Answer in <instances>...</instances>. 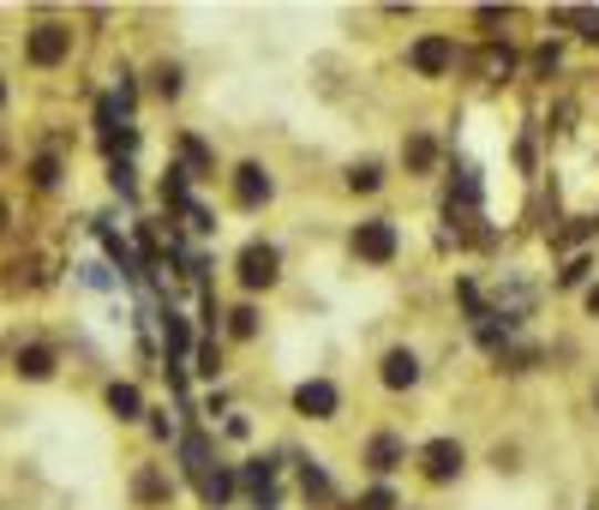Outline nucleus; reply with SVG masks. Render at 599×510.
Instances as JSON below:
<instances>
[{"instance_id":"1","label":"nucleus","mask_w":599,"mask_h":510,"mask_svg":"<svg viewBox=\"0 0 599 510\" xmlns=\"http://www.w3.org/2000/svg\"><path fill=\"white\" fill-rule=\"evenodd\" d=\"M354 253L366 258V265H390V258H396V223H384V216L360 223L354 228Z\"/></svg>"},{"instance_id":"2","label":"nucleus","mask_w":599,"mask_h":510,"mask_svg":"<svg viewBox=\"0 0 599 510\" xmlns=\"http://www.w3.org/2000/svg\"><path fill=\"white\" fill-rule=\"evenodd\" d=\"M24 54H31V67H61L72 54V31L66 24H37L31 42H24Z\"/></svg>"},{"instance_id":"3","label":"nucleus","mask_w":599,"mask_h":510,"mask_svg":"<svg viewBox=\"0 0 599 510\" xmlns=\"http://www.w3.org/2000/svg\"><path fill=\"white\" fill-rule=\"evenodd\" d=\"M270 193H276V181L258 163H240L234 169V204L240 211H258V204H270Z\"/></svg>"},{"instance_id":"4","label":"nucleus","mask_w":599,"mask_h":510,"mask_svg":"<svg viewBox=\"0 0 599 510\" xmlns=\"http://www.w3.org/2000/svg\"><path fill=\"white\" fill-rule=\"evenodd\" d=\"M276 276H282V258H276V246H246V253H240V283L246 288H270L276 283Z\"/></svg>"},{"instance_id":"5","label":"nucleus","mask_w":599,"mask_h":510,"mask_svg":"<svg viewBox=\"0 0 599 510\" xmlns=\"http://www.w3.org/2000/svg\"><path fill=\"white\" fill-rule=\"evenodd\" d=\"M462 445L456 439H432L426 450H420V469H426V480H456L462 475Z\"/></svg>"},{"instance_id":"6","label":"nucleus","mask_w":599,"mask_h":510,"mask_svg":"<svg viewBox=\"0 0 599 510\" xmlns=\"http://www.w3.org/2000/svg\"><path fill=\"white\" fill-rule=\"evenodd\" d=\"M456 67V42L450 37H420L414 42V72H426V79H437V72Z\"/></svg>"},{"instance_id":"7","label":"nucleus","mask_w":599,"mask_h":510,"mask_svg":"<svg viewBox=\"0 0 599 510\" xmlns=\"http://www.w3.org/2000/svg\"><path fill=\"white\" fill-rule=\"evenodd\" d=\"M295 408L306 420H330L335 415V385L330 378H306V385L295 390Z\"/></svg>"},{"instance_id":"8","label":"nucleus","mask_w":599,"mask_h":510,"mask_svg":"<svg viewBox=\"0 0 599 510\" xmlns=\"http://www.w3.org/2000/svg\"><path fill=\"white\" fill-rule=\"evenodd\" d=\"M384 385L390 390H414L420 385V360L407 355V348H390V355H384Z\"/></svg>"},{"instance_id":"9","label":"nucleus","mask_w":599,"mask_h":510,"mask_svg":"<svg viewBox=\"0 0 599 510\" xmlns=\"http://www.w3.org/2000/svg\"><path fill=\"white\" fill-rule=\"evenodd\" d=\"M198 480V492H204V504H228V492H234V475H223V469H204V475H193Z\"/></svg>"},{"instance_id":"10","label":"nucleus","mask_w":599,"mask_h":510,"mask_svg":"<svg viewBox=\"0 0 599 510\" xmlns=\"http://www.w3.org/2000/svg\"><path fill=\"white\" fill-rule=\"evenodd\" d=\"M366 462H372L378 475H384V469H396V462H402V439H390V432H384V439H372Z\"/></svg>"},{"instance_id":"11","label":"nucleus","mask_w":599,"mask_h":510,"mask_svg":"<svg viewBox=\"0 0 599 510\" xmlns=\"http://www.w3.org/2000/svg\"><path fill=\"white\" fill-rule=\"evenodd\" d=\"M109 408H114L121 420H138V415H144V402H138L133 385H109Z\"/></svg>"},{"instance_id":"12","label":"nucleus","mask_w":599,"mask_h":510,"mask_svg":"<svg viewBox=\"0 0 599 510\" xmlns=\"http://www.w3.org/2000/svg\"><path fill=\"white\" fill-rule=\"evenodd\" d=\"M19 373L24 378H49L54 373V355H49V348H19Z\"/></svg>"},{"instance_id":"13","label":"nucleus","mask_w":599,"mask_h":510,"mask_svg":"<svg viewBox=\"0 0 599 510\" xmlns=\"http://www.w3.org/2000/svg\"><path fill=\"white\" fill-rule=\"evenodd\" d=\"M163 337H168V360H180L186 348H193V337H186V325H180V313L163 318Z\"/></svg>"},{"instance_id":"14","label":"nucleus","mask_w":599,"mask_h":510,"mask_svg":"<svg viewBox=\"0 0 599 510\" xmlns=\"http://www.w3.org/2000/svg\"><path fill=\"white\" fill-rule=\"evenodd\" d=\"M558 24H581V37L599 42V12H581V7H558Z\"/></svg>"},{"instance_id":"15","label":"nucleus","mask_w":599,"mask_h":510,"mask_svg":"<svg viewBox=\"0 0 599 510\" xmlns=\"http://www.w3.org/2000/svg\"><path fill=\"white\" fill-rule=\"evenodd\" d=\"M348 186H354V193H378V186H384V169H378V163H360L354 174H348Z\"/></svg>"},{"instance_id":"16","label":"nucleus","mask_w":599,"mask_h":510,"mask_svg":"<svg viewBox=\"0 0 599 510\" xmlns=\"http://www.w3.org/2000/svg\"><path fill=\"white\" fill-rule=\"evenodd\" d=\"M479 72H486V79H504V72H509V49H498V42H492V49L479 54Z\"/></svg>"},{"instance_id":"17","label":"nucleus","mask_w":599,"mask_h":510,"mask_svg":"<svg viewBox=\"0 0 599 510\" xmlns=\"http://www.w3.org/2000/svg\"><path fill=\"white\" fill-rule=\"evenodd\" d=\"M163 198H168V204H180V211H186V169H168V181H163Z\"/></svg>"},{"instance_id":"18","label":"nucleus","mask_w":599,"mask_h":510,"mask_svg":"<svg viewBox=\"0 0 599 510\" xmlns=\"http://www.w3.org/2000/svg\"><path fill=\"white\" fill-rule=\"evenodd\" d=\"M31 181H37V186H54V181H61V163H54V156H37V163H31Z\"/></svg>"},{"instance_id":"19","label":"nucleus","mask_w":599,"mask_h":510,"mask_svg":"<svg viewBox=\"0 0 599 510\" xmlns=\"http://www.w3.org/2000/svg\"><path fill=\"white\" fill-rule=\"evenodd\" d=\"M407 169H432V139H407Z\"/></svg>"},{"instance_id":"20","label":"nucleus","mask_w":599,"mask_h":510,"mask_svg":"<svg viewBox=\"0 0 599 510\" xmlns=\"http://www.w3.org/2000/svg\"><path fill=\"white\" fill-rule=\"evenodd\" d=\"M156 91H163V96H180V67H156Z\"/></svg>"},{"instance_id":"21","label":"nucleus","mask_w":599,"mask_h":510,"mask_svg":"<svg viewBox=\"0 0 599 510\" xmlns=\"http://www.w3.org/2000/svg\"><path fill=\"white\" fill-rule=\"evenodd\" d=\"M234 337H252V330H258V313H252V306H240V313H234Z\"/></svg>"},{"instance_id":"22","label":"nucleus","mask_w":599,"mask_h":510,"mask_svg":"<svg viewBox=\"0 0 599 510\" xmlns=\"http://www.w3.org/2000/svg\"><path fill=\"white\" fill-rule=\"evenodd\" d=\"M360 510H396V499H390V487H372L366 499H360Z\"/></svg>"},{"instance_id":"23","label":"nucleus","mask_w":599,"mask_h":510,"mask_svg":"<svg viewBox=\"0 0 599 510\" xmlns=\"http://www.w3.org/2000/svg\"><path fill=\"white\" fill-rule=\"evenodd\" d=\"M0 228H7V204H0Z\"/></svg>"},{"instance_id":"24","label":"nucleus","mask_w":599,"mask_h":510,"mask_svg":"<svg viewBox=\"0 0 599 510\" xmlns=\"http://www.w3.org/2000/svg\"><path fill=\"white\" fill-rule=\"evenodd\" d=\"M0 102H7V79H0Z\"/></svg>"}]
</instances>
